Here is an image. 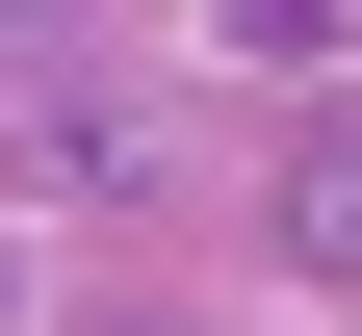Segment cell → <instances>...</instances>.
Returning a JSON list of instances; mask_svg holds the SVG:
<instances>
[{"label": "cell", "instance_id": "obj_1", "mask_svg": "<svg viewBox=\"0 0 362 336\" xmlns=\"http://www.w3.org/2000/svg\"><path fill=\"white\" fill-rule=\"evenodd\" d=\"M285 259H310V284H362V129H310V156H285Z\"/></svg>", "mask_w": 362, "mask_h": 336}, {"label": "cell", "instance_id": "obj_2", "mask_svg": "<svg viewBox=\"0 0 362 336\" xmlns=\"http://www.w3.org/2000/svg\"><path fill=\"white\" fill-rule=\"evenodd\" d=\"M78 336H207V311H78Z\"/></svg>", "mask_w": 362, "mask_h": 336}, {"label": "cell", "instance_id": "obj_3", "mask_svg": "<svg viewBox=\"0 0 362 336\" xmlns=\"http://www.w3.org/2000/svg\"><path fill=\"white\" fill-rule=\"evenodd\" d=\"M0 336H26V284H0Z\"/></svg>", "mask_w": 362, "mask_h": 336}]
</instances>
